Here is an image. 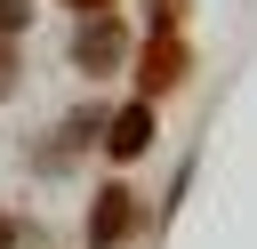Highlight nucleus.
I'll return each mask as SVG.
<instances>
[{
  "label": "nucleus",
  "instance_id": "obj_1",
  "mask_svg": "<svg viewBox=\"0 0 257 249\" xmlns=\"http://www.w3.org/2000/svg\"><path fill=\"white\" fill-rule=\"evenodd\" d=\"M128 56H137V32H128V16H120V8L88 16V24H80V40H72V64H80L88 80H112Z\"/></svg>",
  "mask_w": 257,
  "mask_h": 249
},
{
  "label": "nucleus",
  "instance_id": "obj_2",
  "mask_svg": "<svg viewBox=\"0 0 257 249\" xmlns=\"http://www.w3.org/2000/svg\"><path fill=\"white\" fill-rule=\"evenodd\" d=\"M128 64H137V88H145V104H153V96H169V88L193 72V48H185V32H153Z\"/></svg>",
  "mask_w": 257,
  "mask_h": 249
},
{
  "label": "nucleus",
  "instance_id": "obj_3",
  "mask_svg": "<svg viewBox=\"0 0 257 249\" xmlns=\"http://www.w3.org/2000/svg\"><path fill=\"white\" fill-rule=\"evenodd\" d=\"M137 233V193L112 177V185H96V201H88V249H120Z\"/></svg>",
  "mask_w": 257,
  "mask_h": 249
},
{
  "label": "nucleus",
  "instance_id": "obj_4",
  "mask_svg": "<svg viewBox=\"0 0 257 249\" xmlns=\"http://www.w3.org/2000/svg\"><path fill=\"white\" fill-rule=\"evenodd\" d=\"M96 145H104V161H112V169H120V161H137V153L153 145V104H145V96H137V104H120V112L96 129Z\"/></svg>",
  "mask_w": 257,
  "mask_h": 249
},
{
  "label": "nucleus",
  "instance_id": "obj_5",
  "mask_svg": "<svg viewBox=\"0 0 257 249\" xmlns=\"http://www.w3.org/2000/svg\"><path fill=\"white\" fill-rule=\"evenodd\" d=\"M185 8H193V0H145V16H153V32H177V24H185Z\"/></svg>",
  "mask_w": 257,
  "mask_h": 249
},
{
  "label": "nucleus",
  "instance_id": "obj_6",
  "mask_svg": "<svg viewBox=\"0 0 257 249\" xmlns=\"http://www.w3.org/2000/svg\"><path fill=\"white\" fill-rule=\"evenodd\" d=\"M24 24H32V0H0V40H16Z\"/></svg>",
  "mask_w": 257,
  "mask_h": 249
},
{
  "label": "nucleus",
  "instance_id": "obj_7",
  "mask_svg": "<svg viewBox=\"0 0 257 249\" xmlns=\"http://www.w3.org/2000/svg\"><path fill=\"white\" fill-rule=\"evenodd\" d=\"M0 249H24V217H8V209H0Z\"/></svg>",
  "mask_w": 257,
  "mask_h": 249
},
{
  "label": "nucleus",
  "instance_id": "obj_8",
  "mask_svg": "<svg viewBox=\"0 0 257 249\" xmlns=\"http://www.w3.org/2000/svg\"><path fill=\"white\" fill-rule=\"evenodd\" d=\"M8 88H16V48L0 40V96H8Z\"/></svg>",
  "mask_w": 257,
  "mask_h": 249
},
{
  "label": "nucleus",
  "instance_id": "obj_9",
  "mask_svg": "<svg viewBox=\"0 0 257 249\" xmlns=\"http://www.w3.org/2000/svg\"><path fill=\"white\" fill-rule=\"evenodd\" d=\"M64 8H80V16H104V8H120V0H64Z\"/></svg>",
  "mask_w": 257,
  "mask_h": 249
}]
</instances>
